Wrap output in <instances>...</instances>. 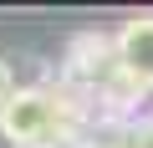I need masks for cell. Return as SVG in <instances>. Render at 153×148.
I'll return each mask as SVG.
<instances>
[{
    "instance_id": "obj_1",
    "label": "cell",
    "mask_w": 153,
    "mask_h": 148,
    "mask_svg": "<svg viewBox=\"0 0 153 148\" xmlns=\"http://www.w3.org/2000/svg\"><path fill=\"white\" fill-rule=\"evenodd\" d=\"M117 56L133 77L153 92V16H133L117 26Z\"/></svg>"
},
{
    "instance_id": "obj_2",
    "label": "cell",
    "mask_w": 153,
    "mask_h": 148,
    "mask_svg": "<svg viewBox=\"0 0 153 148\" xmlns=\"http://www.w3.org/2000/svg\"><path fill=\"white\" fill-rule=\"evenodd\" d=\"M10 92H16V87H10V66H5V61H0V102H5Z\"/></svg>"
},
{
    "instance_id": "obj_3",
    "label": "cell",
    "mask_w": 153,
    "mask_h": 148,
    "mask_svg": "<svg viewBox=\"0 0 153 148\" xmlns=\"http://www.w3.org/2000/svg\"><path fill=\"white\" fill-rule=\"evenodd\" d=\"M148 128H153V123H148Z\"/></svg>"
}]
</instances>
